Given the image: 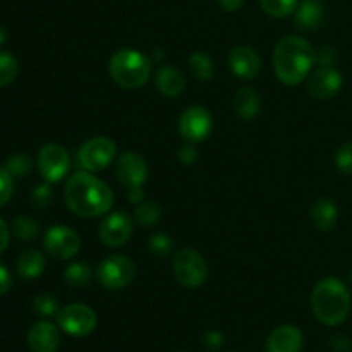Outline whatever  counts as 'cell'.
Returning <instances> with one entry per match:
<instances>
[{
  "mask_svg": "<svg viewBox=\"0 0 352 352\" xmlns=\"http://www.w3.org/2000/svg\"><path fill=\"white\" fill-rule=\"evenodd\" d=\"M109 71L116 85L124 89H138L150 79V58L134 48H120L112 55Z\"/></svg>",
  "mask_w": 352,
  "mask_h": 352,
  "instance_id": "obj_4",
  "label": "cell"
},
{
  "mask_svg": "<svg viewBox=\"0 0 352 352\" xmlns=\"http://www.w3.org/2000/svg\"><path fill=\"white\" fill-rule=\"evenodd\" d=\"M203 342L206 344V347H208V349L215 351V349H219V347H222L223 336L220 332H215V330H213V332L206 333L205 339H203Z\"/></svg>",
  "mask_w": 352,
  "mask_h": 352,
  "instance_id": "obj_38",
  "label": "cell"
},
{
  "mask_svg": "<svg viewBox=\"0 0 352 352\" xmlns=\"http://www.w3.org/2000/svg\"><path fill=\"white\" fill-rule=\"evenodd\" d=\"M69 168H71V157L62 144L48 143L38 153V170L48 184L62 181Z\"/></svg>",
  "mask_w": 352,
  "mask_h": 352,
  "instance_id": "obj_9",
  "label": "cell"
},
{
  "mask_svg": "<svg viewBox=\"0 0 352 352\" xmlns=\"http://www.w3.org/2000/svg\"><path fill=\"white\" fill-rule=\"evenodd\" d=\"M52 199H54V191H52V188L48 186V182L47 184L38 186V188L33 191V195H31V203H33L34 208L38 210L47 208V206L52 203Z\"/></svg>",
  "mask_w": 352,
  "mask_h": 352,
  "instance_id": "obj_32",
  "label": "cell"
},
{
  "mask_svg": "<svg viewBox=\"0 0 352 352\" xmlns=\"http://www.w3.org/2000/svg\"><path fill=\"white\" fill-rule=\"evenodd\" d=\"M302 333L294 325H280L267 339V352H301Z\"/></svg>",
  "mask_w": 352,
  "mask_h": 352,
  "instance_id": "obj_17",
  "label": "cell"
},
{
  "mask_svg": "<svg viewBox=\"0 0 352 352\" xmlns=\"http://www.w3.org/2000/svg\"><path fill=\"white\" fill-rule=\"evenodd\" d=\"M172 239L167 234H155L151 236V239L148 241V246H150L151 253L157 254V256H167L172 251Z\"/></svg>",
  "mask_w": 352,
  "mask_h": 352,
  "instance_id": "obj_31",
  "label": "cell"
},
{
  "mask_svg": "<svg viewBox=\"0 0 352 352\" xmlns=\"http://www.w3.org/2000/svg\"><path fill=\"white\" fill-rule=\"evenodd\" d=\"M325 9L320 0H302L296 9L294 23L302 31H315L322 24Z\"/></svg>",
  "mask_w": 352,
  "mask_h": 352,
  "instance_id": "obj_18",
  "label": "cell"
},
{
  "mask_svg": "<svg viewBox=\"0 0 352 352\" xmlns=\"http://www.w3.org/2000/svg\"><path fill=\"white\" fill-rule=\"evenodd\" d=\"M351 292L339 278L327 277L311 291V309L320 323L337 327L346 322L351 313Z\"/></svg>",
  "mask_w": 352,
  "mask_h": 352,
  "instance_id": "obj_3",
  "label": "cell"
},
{
  "mask_svg": "<svg viewBox=\"0 0 352 352\" xmlns=\"http://www.w3.org/2000/svg\"><path fill=\"white\" fill-rule=\"evenodd\" d=\"M14 195V177L6 170L3 167H0V206L7 205L10 201Z\"/></svg>",
  "mask_w": 352,
  "mask_h": 352,
  "instance_id": "obj_34",
  "label": "cell"
},
{
  "mask_svg": "<svg viewBox=\"0 0 352 352\" xmlns=\"http://www.w3.org/2000/svg\"><path fill=\"white\" fill-rule=\"evenodd\" d=\"M7 246H9V227L0 219V254L7 250Z\"/></svg>",
  "mask_w": 352,
  "mask_h": 352,
  "instance_id": "obj_40",
  "label": "cell"
},
{
  "mask_svg": "<svg viewBox=\"0 0 352 352\" xmlns=\"http://www.w3.org/2000/svg\"><path fill=\"white\" fill-rule=\"evenodd\" d=\"M351 284H352V272H351Z\"/></svg>",
  "mask_w": 352,
  "mask_h": 352,
  "instance_id": "obj_44",
  "label": "cell"
},
{
  "mask_svg": "<svg viewBox=\"0 0 352 352\" xmlns=\"http://www.w3.org/2000/svg\"><path fill=\"white\" fill-rule=\"evenodd\" d=\"M344 85L342 74L336 67H320L308 79V91L313 98L327 100L336 96Z\"/></svg>",
  "mask_w": 352,
  "mask_h": 352,
  "instance_id": "obj_14",
  "label": "cell"
},
{
  "mask_svg": "<svg viewBox=\"0 0 352 352\" xmlns=\"http://www.w3.org/2000/svg\"><path fill=\"white\" fill-rule=\"evenodd\" d=\"M45 270V256L36 250L24 251L17 261V274L24 280H31L43 274Z\"/></svg>",
  "mask_w": 352,
  "mask_h": 352,
  "instance_id": "obj_22",
  "label": "cell"
},
{
  "mask_svg": "<svg viewBox=\"0 0 352 352\" xmlns=\"http://www.w3.org/2000/svg\"><path fill=\"white\" fill-rule=\"evenodd\" d=\"M33 309L38 313L40 316H54L57 315L60 309H58L57 299L50 294H40L34 298L33 301Z\"/></svg>",
  "mask_w": 352,
  "mask_h": 352,
  "instance_id": "obj_30",
  "label": "cell"
},
{
  "mask_svg": "<svg viewBox=\"0 0 352 352\" xmlns=\"http://www.w3.org/2000/svg\"><path fill=\"white\" fill-rule=\"evenodd\" d=\"M64 196L67 208L82 219L105 215L113 205L112 189L88 170L69 177Z\"/></svg>",
  "mask_w": 352,
  "mask_h": 352,
  "instance_id": "obj_1",
  "label": "cell"
},
{
  "mask_svg": "<svg viewBox=\"0 0 352 352\" xmlns=\"http://www.w3.org/2000/svg\"><path fill=\"white\" fill-rule=\"evenodd\" d=\"M229 67L237 78L253 79L261 69V58L251 47H236L229 54Z\"/></svg>",
  "mask_w": 352,
  "mask_h": 352,
  "instance_id": "obj_15",
  "label": "cell"
},
{
  "mask_svg": "<svg viewBox=\"0 0 352 352\" xmlns=\"http://www.w3.org/2000/svg\"><path fill=\"white\" fill-rule=\"evenodd\" d=\"M162 219V206L155 201H141L134 210V220L141 227H153L155 223L160 222Z\"/></svg>",
  "mask_w": 352,
  "mask_h": 352,
  "instance_id": "obj_23",
  "label": "cell"
},
{
  "mask_svg": "<svg viewBox=\"0 0 352 352\" xmlns=\"http://www.w3.org/2000/svg\"><path fill=\"white\" fill-rule=\"evenodd\" d=\"M213 129L212 113L201 105H192L179 119V133L188 143H201Z\"/></svg>",
  "mask_w": 352,
  "mask_h": 352,
  "instance_id": "obj_10",
  "label": "cell"
},
{
  "mask_svg": "<svg viewBox=\"0 0 352 352\" xmlns=\"http://www.w3.org/2000/svg\"><path fill=\"white\" fill-rule=\"evenodd\" d=\"M31 167H33V162H31V158L24 153L10 155L6 160V165H3V168H6L12 177L17 179H23L26 177V175H30Z\"/></svg>",
  "mask_w": 352,
  "mask_h": 352,
  "instance_id": "obj_27",
  "label": "cell"
},
{
  "mask_svg": "<svg viewBox=\"0 0 352 352\" xmlns=\"http://www.w3.org/2000/svg\"><path fill=\"white\" fill-rule=\"evenodd\" d=\"M100 284L110 291H119L127 287L136 277V265L133 260L122 254H113L103 260L96 270Z\"/></svg>",
  "mask_w": 352,
  "mask_h": 352,
  "instance_id": "obj_6",
  "label": "cell"
},
{
  "mask_svg": "<svg viewBox=\"0 0 352 352\" xmlns=\"http://www.w3.org/2000/svg\"><path fill=\"white\" fill-rule=\"evenodd\" d=\"M43 246L50 256L57 260H71L81 250V239L71 227L54 226L45 234Z\"/></svg>",
  "mask_w": 352,
  "mask_h": 352,
  "instance_id": "obj_11",
  "label": "cell"
},
{
  "mask_svg": "<svg viewBox=\"0 0 352 352\" xmlns=\"http://www.w3.org/2000/svg\"><path fill=\"white\" fill-rule=\"evenodd\" d=\"M6 40H7V33H6V30H3V28L0 26V45L6 43Z\"/></svg>",
  "mask_w": 352,
  "mask_h": 352,
  "instance_id": "obj_43",
  "label": "cell"
},
{
  "mask_svg": "<svg viewBox=\"0 0 352 352\" xmlns=\"http://www.w3.org/2000/svg\"><path fill=\"white\" fill-rule=\"evenodd\" d=\"M64 280L71 287H86L93 280V270L86 263H72L65 268Z\"/></svg>",
  "mask_w": 352,
  "mask_h": 352,
  "instance_id": "obj_24",
  "label": "cell"
},
{
  "mask_svg": "<svg viewBox=\"0 0 352 352\" xmlns=\"http://www.w3.org/2000/svg\"><path fill=\"white\" fill-rule=\"evenodd\" d=\"M189 67H191L192 74L201 81H210L215 74V67H213V60L203 52H195L189 57Z\"/></svg>",
  "mask_w": 352,
  "mask_h": 352,
  "instance_id": "obj_25",
  "label": "cell"
},
{
  "mask_svg": "<svg viewBox=\"0 0 352 352\" xmlns=\"http://www.w3.org/2000/svg\"><path fill=\"white\" fill-rule=\"evenodd\" d=\"M133 236V220L127 213H110L100 223V239L105 246L119 248L124 246Z\"/></svg>",
  "mask_w": 352,
  "mask_h": 352,
  "instance_id": "obj_12",
  "label": "cell"
},
{
  "mask_svg": "<svg viewBox=\"0 0 352 352\" xmlns=\"http://www.w3.org/2000/svg\"><path fill=\"white\" fill-rule=\"evenodd\" d=\"M19 72V64L16 57L7 52H0V86H7L17 78Z\"/></svg>",
  "mask_w": 352,
  "mask_h": 352,
  "instance_id": "obj_29",
  "label": "cell"
},
{
  "mask_svg": "<svg viewBox=\"0 0 352 352\" xmlns=\"http://www.w3.org/2000/svg\"><path fill=\"white\" fill-rule=\"evenodd\" d=\"M186 79L179 69L174 65H162L157 72V88L158 91L168 98H175L184 91Z\"/></svg>",
  "mask_w": 352,
  "mask_h": 352,
  "instance_id": "obj_19",
  "label": "cell"
},
{
  "mask_svg": "<svg viewBox=\"0 0 352 352\" xmlns=\"http://www.w3.org/2000/svg\"><path fill=\"white\" fill-rule=\"evenodd\" d=\"M117 181L129 189L141 188L146 182L148 177V165L141 155L134 151H127L117 162Z\"/></svg>",
  "mask_w": 352,
  "mask_h": 352,
  "instance_id": "obj_13",
  "label": "cell"
},
{
  "mask_svg": "<svg viewBox=\"0 0 352 352\" xmlns=\"http://www.w3.org/2000/svg\"><path fill=\"white\" fill-rule=\"evenodd\" d=\"M179 158H181V162L184 165H192L198 160V151H196V148L191 146V144H186V146H182L181 151H179Z\"/></svg>",
  "mask_w": 352,
  "mask_h": 352,
  "instance_id": "obj_36",
  "label": "cell"
},
{
  "mask_svg": "<svg viewBox=\"0 0 352 352\" xmlns=\"http://www.w3.org/2000/svg\"><path fill=\"white\" fill-rule=\"evenodd\" d=\"M330 349L333 352H349L351 351V340L346 336H336L330 340Z\"/></svg>",
  "mask_w": 352,
  "mask_h": 352,
  "instance_id": "obj_37",
  "label": "cell"
},
{
  "mask_svg": "<svg viewBox=\"0 0 352 352\" xmlns=\"http://www.w3.org/2000/svg\"><path fill=\"white\" fill-rule=\"evenodd\" d=\"M336 165L340 172H344V174H352V141L342 144V146L337 150Z\"/></svg>",
  "mask_w": 352,
  "mask_h": 352,
  "instance_id": "obj_33",
  "label": "cell"
},
{
  "mask_svg": "<svg viewBox=\"0 0 352 352\" xmlns=\"http://www.w3.org/2000/svg\"><path fill=\"white\" fill-rule=\"evenodd\" d=\"M316 62V52L301 36H285L274 52V69L282 85L296 86L306 79Z\"/></svg>",
  "mask_w": 352,
  "mask_h": 352,
  "instance_id": "obj_2",
  "label": "cell"
},
{
  "mask_svg": "<svg viewBox=\"0 0 352 352\" xmlns=\"http://www.w3.org/2000/svg\"><path fill=\"white\" fill-rule=\"evenodd\" d=\"M311 215L313 223L318 227L323 232H329L333 227L337 226V220H339V210H337V205L329 198H320L318 201L313 203L311 206Z\"/></svg>",
  "mask_w": 352,
  "mask_h": 352,
  "instance_id": "obj_20",
  "label": "cell"
},
{
  "mask_svg": "<svg viewBox=\"0 0 352 352\" xmlns=\"http://www.w3.org/2000/svg\"><path fill=\"white\" fill-rule=\"evenodd\" d=\"M174 275L177 282L184 287L196 289L199 285L205 284L206 277H208V265H206L205 258L195 250H181L174 256Z\"/></svg>",
  "mask_w": 352,
  "mask_h": 352,
  "instance_id": "obj_5",
  "label": "cell"
},
{
  "mask_svg": "<svg viewBox=\"0 0 352 352\" xmlns=\"http://www.w3.org/2000/svg\"><path fill=\"white\" fill-rule=\"evenodd\" d=\"M260 3L268 16L282 19V17H287L289 14L296 12L299 0H260Z\"/></svg>",
  "mask_w": 352,
  "mask_h": 352,
  "instance_id": "obj_26",
  "label": "cell"
},
{
  "mask_svg": "<svg viewBox=\"0 0 352 352\" xmlns=\"http://www.w3.org/2000/svg\"><path fill=\"white\" fill-rule=\"evenodd\" d=\"M337 58H339V55H337L336 48L332 47H322L316 52V62H318L320 67H336Z\"/></svg>",
  "mask_w": 352,
  "mask_h": 352,
  "instance_id": "obj_35",
  "label": "cell"
},
{
  "mask_svg": "<svg viewBox=\"0 0 352 352\" xmlns=\"http://www.w3.org/2000/svg\"><path fill=\"white\" fill-rule=\"evenodd\" d=\"M129 201L134 203V205H140L141 201H144V192L141 188L129 189Z\"/></svg>",
  "mask_w": 352,
  "mask_h": 352,
  "instance_id": "obj_42",
  "label": "cell"
},
{
  "mask_svg": "<svg viewBox=\"0 0 352 352\" xmlns=\"http://www.w3.org/2000/svg\"><path fill=\"white\" fill-rule=\"evenodd\" d=\"M10 285H12V275L7 270V267L0 263V296L6 294L10 289Z\"/></svg>",
  "mask_w": 352,
  "mask_h": 352,
  "instance_id": "obj_39",
  "label": "cell"
},
{
  "mask_svg": "<svg viewBox=\"0 0 352 352\" xmlns=\"http://www.w3.org/2000/svg\"><path fill=\"white\" fill-rule=\"evenodd\" d=\"M219 3L226 12H236L243 7L244 0H219Z\"/></svg>",
  "mask_w": 352,
  "mask_h": 352,
  "instance_id": "obj_41",
  "label": "cell"
},
{
  "mask_svg": "<svg viewBox=\"0 0 352 352\" xmlns=\"http://www.w3.org/2000/svg\"><path fill=\"white\" fill-rule=\"evenodd\" d=\"M38 230H40V226H38L36 220H33L31 217L21 215L12 222L14 236L21 241L34 239V237L38 236Z\"/></svg>",
  "mask_w": 352,
  "mask_h": 352,
  "instance_id": "obj_28",
  "label": "cell"
},
{
  "mask_svg": "<svg viewBox=\"0 0 352 352\" xmlns=\"http://www.w3.org/2000/svg\"><path fill=\"white\" fill-rule=\"evenodd\" d=\"M57 323L67 336L71 337H86L96 329V313L89 306L79 305H67L57 313Z\"/></svg>",
  "mask_w": 352,
  "mask_h": 352,
  "instance_id": "obj_8",
  "label": "cell"
},
{
  "mask_svg": "<svg viewBox=\"0 0 352 352\" xmlns=\"http://www.w3.org/2000/svg\"><path fill=\"white\" fill-rule=\"evenodd\" d=\"M234 109H236L237 116L244 120H251L260 113L261 110V98L253 88H241L234 96Z\"/></svg>",
  "mask_w": 352,
  "mask_h": 352,
  "instance_id": "obj_21",
  "label": "cell"
},
{
  "mask_svg": "<svg viewBox=\"0 0 352 352\" xmlns=\"http://www.w3.org/2000/svg\"><path fill=\"white\" fill-rule=\"evenodd\" d=\"M117 155V146L105 136H96L86 141L78 151V162L85 170L100 172L109 167Z\"/></svg>",
  "mask_w": 352,
  "mask_h": 352,
  "instance_id": "obj_7",
  "label": "cell"
},
{
  "mask_svg": "<svg viewBox=\"0 0 352 352\" xmlns=\"http://www.w3.org/2000/svg\"><path fill=\"white\" fill-rule=\"evenodd\" d=\"M60 344L58 329L50 322H38L28 332V346L31 352H55Z\"/></svg>",
  "mask_w": 352,
  "mask_h": 352,
  "instance_id": "obj_16",
  "label": "cell"
}]
</instances>
